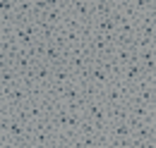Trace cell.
<instances>
[{"label": "cell", "mask_w": 156, "mask_h": 148, "mask_svg": "<svg viewBox=\"0 0 156 148\" xmlns=\"http://www.w3.org/2000/svg\"><path fill=\"white\" fill-rule=\"evenodd\" d=\"M108 136L111 139H132V129L127 127V122H115V124H111Z\"/></svg>", "instance_id": "9c48e42d"}, {"label": "cell", "mask_w": 156, "mask_h": 148, "mask_svg": "<svg viewBox=\"0 0 156 148\" xmlns=\"http://www.w3.org/2000/svg\"><path fill=\"white\" fill-rule=\"evenodd\" d=\"M75 81H77L75 72H70L65 65H60V67H53V89H60V86H70V84H75Z\"/></svg>", "instance_id": "5b68a950"}, {"label": "cell", "mask_w": 156, "mask_h": 148, "mask_svg": "<svg viewBox=\"0 0 156 148\" xmlns=\"http://www.w3.org/2000/svg\"><path fill=\"white\" fill-rule=\"evenodd\" d=\"M108 112H111V124H115V122H127V119H130V108H127V105L108 108Z\"/></svg>", "instance_id": "7c38bea8"}, {"label": "cell", "mask_w": 156, "mask_h": 148, "mask_svg": "<svg viewBox=\"0 0 156 148\" xmlns=\"http://www.w3.org/2000/svg\"><path fill=\"white\" fill-rule=\"evenodd\" d=\"M144 76V69H142V62H132V65H127V67H122V76H120V81L127 86V89H132L137 81Z\"/></svg>", "instance_id": "277c9868"}, {"label": "cell", "mask_w": 156, "mask_h": 148, "mask_svg": "<svg viewBox=\"0 0 156 148\" xmlns=\"http://www.w3.org/2000/svg\"><path fill=\"white\" fill-rule=\"evenodd\" d=\"M15 148H36V146H34L31 139H24V141H20V143H15Z\"/></svg>", "instance_id": "9a60e30c"}, {"label": "cell", "mask_w": 156, "mask_h": 148, "mask_svg": "<svg viewBox=\"0 0 156 148\" xmlns=\"http://www.w3.org/2000/svg\"><path fill=\"white\" fill-rule=\"evenodd\" d=\"M118 65L120 67H127V65H132V57H135V50H130V48H115V55Z\"/></svg>", "instance_id": "4fadbf2b"}, {"label": "cell", "mask_w": 156, "mask_h": 148, "mask_svg": "<svg viewBox=\"0 0 156 148\" xmlns=\"http://www.w3.org/2000/svg\"><path fill=\"white\" fill-rule=\"evenodd\" d=\"M0 84H2V89L17 86V84H20V72H17L15 67H10V65H2V67H0Z\"/></svg>", "instance_id": "8992f818"}, {"label": "cell", "mask_w": 156, "mask_h": 148, "mask_svg": "<svg viewBox=\"0 0 156 148\" xmlns=\"http://www.w3.org/2000/svg\"><path fill=\"white\" fill-rule=\"evenodd\" d=\"M67 12H72L75 17H79L84 22V26H87L96 17V2H87V0H82V2H67Z\"/></svg>", "instance_id": "7a4b0ae2"}, {"label": "cell", "mask_w": 156, "mask_h": 148, "mask_svg": "<svg viewBox=\"0 0 156 148\" xmlns=\"http://www.w3.org/2000/svg\"><path fill=\"white\" fill-rule=\"evenodd\" d=\"M139 148H156V141L154 139H149V141H142V146Z\"/></svg>", "instance_id": "e0dca14e"}, {"label": "cell", "mask_w": 156, "mask_h": 148, "mask_svg": "<svg viewBox=\"0 0 156 148\" xmlns=\"http://www.w3.org/2000/svg\"><path fill=\"white\" fill-rule=\"evenodd\" d=\"M151 139H154V141H156V124H154V127H151Z\"/></svg>", "instance_id": "ac0fdd59"}, {"label": "cell", "mask_w": 156, "mask_h": 148, "mask_svg": "<svg viewBox=\"0 0 156 148\" xmlns=\"http://www.w3.org/2000/svg\"><path fill=\"white\" fill-rule=\"evenodd\" d=\"M36 65H39V62H36L34 57H29L24 50H22L20 55H17V60H15V69H17L20 74H24V72H34V69H36Z\"/></svg>", "instance_id": "52a82bcc"}, {"label": "cell", "mask_w": 156, "mask_h": 148, "mask_svg": "<svg viewBox=\"0 0 156 148\" xmlns=\"http://www.w3.org/2000/svg\"><path fill=\"white\" fill-rule=\"evenodd\" d=\"M154 48H156V41H151V38H147V36H139V34H137V36L132 38V50H135V53L154 50Z\"/></svg>", "instance_id": "8fae6325"}, {"label": "cell", "mask_w": 156, "mask_h": 148, "mask_svg": "<svg viewBox=\"0 0 156 148\" xmlns=\"http://www.w3.org/2000/svg\"><path fill=\"white\" fill-rule=\"evenodd\" d=\"M62 31H84V22L79 17H75L72 12H67L65 19H62V26H60Z\"/></svg>", "instance_id": "30bf717a"}, {"label": "cell", "mask_w": 156, "mask_h": 148, "mask_svg": "<svg viewBox=\"0 0 156 148\" xmlns=\"http://www.w3.org/2000/svg\"><path fill=\"white\" fill-rule=\"evenodd\" d=\"M151 127H154V122H144L139 129L132 131V139L139 141V143H142V141H149V139H151Z\"/></svg>", "instance_id": "5bb4252c"}, {"label": "cell", "mask_w": 156, "mask_h": 148, "mask_svg": "<svg viewBox=\"0 0 156 148\" xmlns=\"http://www.w3.org/2000/svg\"><path fill=\"white\" fill-rule=\"evenodd\" d=\"M51 148H72V146H70V141H60V139H55V143H53Z\"/></svg>", "instance_id": "2e32d148"}, {"label": "cell", "mask_w": 156, "mask_h": 148, "mask_svg": "<svg viewBox=\"0 0 156 148\" xmlns=\"http://www.w3.org/2000/svg\"><path fill=\"white\" fill-rule=\"evenodd\" d=\"M15 38H17V43H20L22 50H29L31 45H36V43H39V38L29 36V34H27L22 26H15Z\"/></svg>", "instance_id": "ba28073f"}, {"label": "cell", "mask_w": 156, "mask_h": 148, "mask_svg": "<svg viewBox=\"0 0 156 148\" xmlns=\"http://www.w3.org/2000/svg\"><path fill=\"white\" fill-rule=\"evenodd\" d=\"M113 81H118V79H113L108 72H103L98 65H91V67H89V84H91V86H96L101 93L106 91Z\"/></svg>", "instance_id": "3957f363"}, {"label": "cell", "mask_w": 156, "mask_h": 148, "mask_svg": "<svg viewBox=\"0 0 156 148\" xmlns=\"http://www.w3.org/2000/svg\"><path fill=\"white\" fill-rule=\"evenodd\" d=\"M127 98H130V89L118 79L113 81L106 91L101 93V100L108 105V108H115V105H127Z\"/></svg>", "instance_id": "6da1fadb"}]
</instances>
